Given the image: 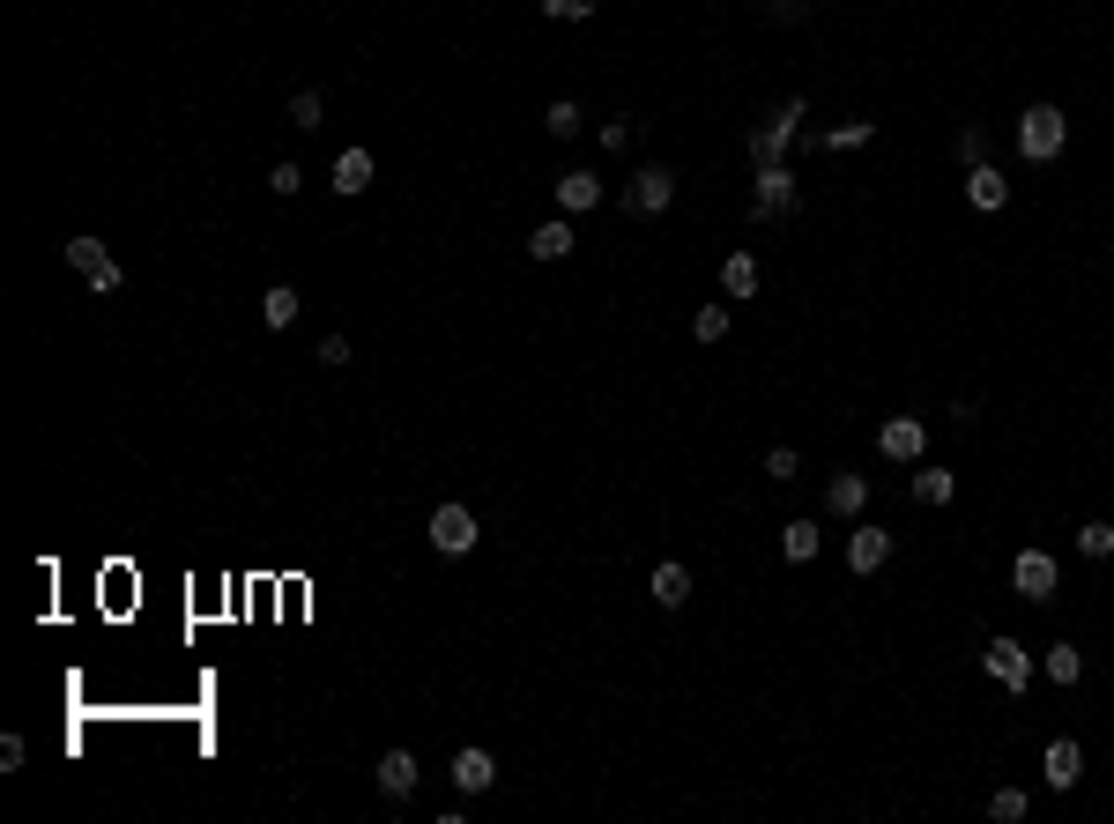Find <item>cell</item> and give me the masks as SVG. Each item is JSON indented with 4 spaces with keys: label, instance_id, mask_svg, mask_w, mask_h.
<instances>
[{
    "label": "cell",
    "instance_id": "cell-3",
    "mask_svg": "<svg viewBox=\"0 0 1114 824\" xmlns=\"http://www.w3.org/2000/svg\"><path fill=\"white\" fill-rule=\"evenodd\" d=\"M795 208H803L795 171H787V164H766V171H758V186H750V216H758V223H787Z\"/></svg>",
    "mask_w": 1114,
    "mask_h": 824
},
{
    "label": "cell",
    "instance_id": "cell-32",
    "mask_svg": "<svg viewBox=\"0 0 1114 824\" xmlns=\"http://www.w3.org/2000/svg\"><path fill=\"white\" fill-rule=\"evenodd\" d=\"M958 164H966V171L989 164V134H981V126H966V134H958Z\"/></svg>",
    "mask_w": 1114,
    "mask_h": 824
},
{
    "label": "cell",
    "instance_id": "cell-4",
    "mask_svg": "<svg viewBox=\"0 0 1114 824\" xmlns=\"http://www.w3.org/2000/svg\"><path fill=\"white\" fill-rule=\"evenodd\" d=\"M68 268H75V275L97 290V297H112V290L126 283V268H120V260H112L105 246H97V238H68Z\"/></svg>",
    "mask_w": 1114,
    "mask_h": 824
},
{
    "label": "cell",
    "instance_id": "cell-25",
    "mask_svg": "<svg viewBox=\"0 0 1114 824\" xmlns=\"http://www.w3.org/2000/svg\"><path fill=\"white\" fill-rule=\"evenodd\" d=\"M542 126H550L558 142H573V134H579V104H573V97H558V104L542 112Z\"/></svg>",
    "mask_w": 1114,
    "mask_h": 824
},
{
    "label": "cell",
    "instance_id": "cell-12",
    "mask_svg": "<svg viewBox=\"0 0 1114 824\" xmlns=\"http://www.w3.org/2000/svg\"><path fill=\"white\" fill-rule=\"evenodd\" d=\"M884 557H892V536H884V528H877V520H862V528H855V536H847V573H877V565H884Z\"/></svg>",
    "mask_w": 1114,
    "mask_h": 824
},
{
    "label": "cell",
    "instance_id": "cell-17",
    "mask_svg": "<svg viewBox=\"0 0 1114 824\" xmlns=\"http://www.w3.org/2000/svg\"><path fill=\"white\" fill-rule=\"evenodd\" d=\"M647 594H654L661 610H684V602H691V573H684V565H654Z\"/></svg>",
    "mask_w": 1114,
    "mask_h": 824
},
{
    "label": "cell",
    "instance_id": "cell-20",
    "mask_svg": "<svg viewBox=\"0 0 1114 824\" xmlns=\"http://www.w3.org/2000/svg\"><path fill=\"white\" fill-rule=\"evenodd\" d=\"M907 491H914V505H951V497H958V476H951V468H914Z\"/></svg>",
    "mask_w": 1114,
    "mask_h": 824
},
{
    "label": "cell",
    "instance_id": "cell-34",
    "mask_svg": "<svg viewBox=\"0 0 1114 824\" xmlns=\"http://www.w3.org/2000/svg\"><path fill=\"white\" fill-rule=\"evenodd\" d=\"M773 23L795 30V23H810V0H773Z\"/></svg>",
    "mask_w": 1114,
    "mask_h": 824
},
{
    "label": "cell",
    "instance_id": "cell-37",
    "mask_svg": "<svg viewBox=\"0 0 1114 824\" xmlns=\"http://www.w3.org/2000/svg\"><path fill=\"white\" fill-rule=\"evenodd\" d=\"M602 149H632V120H602Z\"/></svg>",
    "mask_w": 1114,
    "mask_h": 824
},
{
    "label": "cell",
    "instance_id": "cell-21",
    "mask_svg": "<svg viewBox=\"0 0 1114 824\" xmlns=\"http://www.w3.org/2000/svg\"><path fill=\"white\" fill-rule=\"evenodd\" d=\"M721 290L729 297H758V253H729L721 260Z\"/></svg>",
    "mask_w": 1114,
    "mask_h": 824
},
{
    "label": "cell",
    "instance_id": "cell-35",
    "mask_svg": "<svg viewBox=\"0 0 1114 824\" xmlns=\"http://www.w3.org/2000/svg\"><path fill=\"white\" fill-rule=\"evenodd\" d=\"M313 357H320V365H328V371H342V365H350V342H342V334H328V342H320Z\"/></svg>",
    "mask_w": 1114,
    "mask_h": 824
},
{
    "label": "cell",
    "instance_id": "cell-13",
    "mask_svg": "<svg viewBox=\"0 0 1114 824\" xmlns=\"http://www.w3.org/2000/svg\"><path fill=\"white\" fill-rule=\"evenodd\" d=\"M491 780H498V758H491V750H476V742H468V750H454V787H461V795H483Z\"/></svg>",
    "mask_w": 1114,
    "mask_h": 824
},
{
    "label": "cell",
    "instance_id": "cell-2",
    "mask_svg": "<svg viewBox=\"0 0 1114 824\" xmlns=\"http://www.w3.org/2000/svg\"><path fill=\"white\" fill-rule=\"evenodd\" d=\"M803 112H810L803 97H781V104L766 112V126L750 134V164H758V171H766V164H781V157H787V142H795V126H803Z\"/></svg>",
    "mask_w": 1114,
    "mask_h": 824
},
{
    "label": "cell",
    "instance_id": "cell-11",
    "mask_svg": "<svg viewBox=\"0 0 1114 824\" xmlns=\"http://www.w3.org/2000/svg\"><path fill=\"white\" fill-rule=\"evenodd\" d=\"M862 505H869V476L840 468V476L825 483V513H832V520H862Z\"/></svg>",
    "mask_w": 1114,
    "mask_h": 824
},
{
    "label": "cell",
    "instance_id": "cell-23",
    "mask_svg": "<svg viewBox=\"0 0 1114 824\" xmlns=\"http://www.w3.org/2000/svg\"><path fill=\"white\" fill-rule=\"evenodd\" d=\"M781 557H787V565H810V557H818V520H787V528H781Z\"/></svg>",
    "mask_w": 1114,
    "mask_h": 824
},
{
    "label": "cell",
    "instance_id": "cell-33",
    "mask_svg": "<svg viewBox=\"0 0 1114 824\" xmlns=\"http://www.w3.org/2000/svg\"><path fill=\"white\" fill-rule=\"evenodd\" d=\"M542 15H550V23H587L595 0H542Z\"/></svg>",
    "mask_w": 1114,
    "mask_h": 824
},
{
    "label": "cell",
    "instance_id": "cell-28",
    "mask_svg": "<svg viewBox=\"0 0 1114 824\" xmlns=\"http://www.w3.org/2000/svg\"><path fill=\"white\" fill-rule=\"evenodd\" d=\"M1048 676H1055V684H1077V676H1085V654H1077V647H1048Z\"/></svg>",
    "mask_w": 1114,
    "mask_h": 824
},
{
    "label": "cell",
    "instance_id": "cell-7",
    "mask_svg": "<svg viewBox=\"0 0 1114 824\" xmlns=\"http://www.w3.org/2000/svg\"><path fill=\"white\" fill-rule=\"evenodd\" d=\"M1011 587H1018L1026 602H1055L1063 573H1055V557H1048V550H1018V565H1011Z\"/></svg>",
    "mask_w": 1114,
    "mask_h": 824
},
{
    "label": "cell",
    "instance_id": "cell-18",
    "mask_svg": "<svg viewBox=\"0 0 1114 824\" xmlns=\"http://www.w3.org/2000/svg\"><path fill=\"white\" fill-rule=\"evenodd\" d=\"M328 186H334V194H365V186H371V149H342Z\"/></svg>",
    "mask_w": 1114,
    "mask_h": 824
},
{
    "label": "cell",
    "instance_id": "cell-14",
    "mask_svg": "<svg viewBox=\"0 0 1114 824\" xmlns=\"http://www.w3.org/2000/svg\"><path fill=\"white\" fill-rule=\"evenodd\" d=\"M966 201L981 208V216H995V208L1011 201V179H1003L995 164H974V171H966Z\"/></svg>",
    "mask_w": 1114,
    "mask_h": 824
},
{
    "label": "cell",
    "instance_id": "cell-36",
    "mask_svg": "<svg viewBox=\"0 0 1114 824\" xmlns=\"http://www.w3.org/2000/svg\"><path fill=\"white\" fill-rule=\"evenodd\" d=\"M268 186H276V194H283V201H290V194L305 186V171H297V164H276V171H268Z\"/></svg>",
    "mask_w": 1114,
    "mask_h": 824
},
{
    "label": "cell",
    "instance_id": "cell-31",
    "mask_svg": "<svg viewBox=\"0 0 1114 824\" xmlns=\"http://www.w3.org/2000/svg\"><path fill=\"white\" fill-rule=\"evenodd\" d=\"M766 476H773V483H795V476H803V454H795V446H773V454H766Z\"/></svg>",
    "mask_w": 1114,
    "mask_h": 824
},
{
    "label": "cell",
    "instance_id": "cell-27",
    "mask_svg": "<svg viewBox=\"0 0 1114 824\" xmlns=\"http://www.w3.org/2000/svg\"><path fill=\"white\" fill-rule=\"evenodd\" d=\"M691 334H699V342H721V334H729V305H699V312H691Z\"/></svg>",
    "mask_w": 1114,
    "mask_h": 824
},
{
    "label": "cell",
    "instance_id": "cell-26",
    "mask_svg": "<svg viewBox=\"0 0 1114 824\" xmlns=\"http://www.w3.org/2000/svg\"><path fill=\"white\" fill-rule=\"evenodd\" d=\"M1077 550H1085V557H1114V528L1107 520H1085V528H1077Z\"/></svg>",
    "mask_w": 1114,
    "mask_h": 824
},
{
    "label": "cell",
    "instance_id": "cell-8",
    "mask_svg": "<svg viewBox=\"0 0 1114 824\" xmlns=\"http://www.w3.org/2000/svg\"><path fill=\"white\" fill-rule=\"evenodd\" d=\"M921 446H929V423H921V416H892V423L877 431V454H884V460H907V468H914Z\"/></svg>",
    "mask_w": 1114,
    "mask_h": 824
},
{
    "label": "cell",
    "instance_id": "cell-10",
    "mask_svg": "<svg viewBox=\"0 0 1114 824\" xmlns=\"http://www.w3.org/2000/svg\"><path fill=\"white\" fill-rule=\"evenodd\" d=\"M981 668H989L1003 691H1026V684H1032V661H1026V647H1018V639H989Z\"/></svg>",
    "mask_w": 1114,
    "mask_h": 824
},
{
    "label": "cell",
    "instance_id": "cell-9",
    "mask_svg": "<svg viewBox=\"0 0 1114 824\" xmlns=\"http://www.w3.org/2000/svg\"><path fill=\"white\" fill-rule=\"evenodd\" d=\"M1040 780L1055 787V795H1070V787L1085 780V750H1077L1070 736H1055L1048 750H1040Z\"/></svg>",
    "mask_w": 1114,
    "mask_h": 824
},
{
    "label": "cell",
    "instance_id": "cell-24",
    "mask_svg": "<svg viewBox=\"0 0 1114 824\" xmlns=\"http://www.w3.org/2000/svg\"><path fill=\"white\" fill-rule=\"evenodd\" d=\"M320 120H328V104H320V89H297V97H290V126H305V134H313V126H320Z\"/></svg>",
    "mask_w": 1114,
    "mask_h": 824
},
{
    "label": "cell",
    "instance_id": "cell-5",
    "mask_svg": "<svg viewBox=\"0 0 1114 824\" xmlns=\"http://www.w3.org/2000/svg\"><path fill=\"white\" fill-rule=\"evenodd\" d=\"M669 201H676V171H669V164H639V171H632V186H624V208H632V216H661Z\"/></svg>",
    "mask_w": 1114,
    "mask_h": 824
},
{
    "label": "cell",
    "instance_id": "cell-19",
    "mask_svg": "<svg viewBox=\"0 0 1114 824\" xmlns=\"http://www.w3.org/2000/svg\"><path fill=\"white\" fill-rule=\"evenodd\" d=\"M528 253H536V260H565V253H573V223H565V216L536 223V231H528Z\"/></svg>",
    "mask_w": 1114,
    "mask_h": 824
},
{
    "label": "cell",
    "instance_id": "cell-16",
    "mask_svg": "<svg viewBox=\"0 0 1114 824\" xmlns=\"http://www.w3.org/2000/svg\"><path fill=\"white\" fill-rule=\"evenodd\" d=\"M558 208H565V216L602 208V179H595V171H565V179H558Z\"/></svg>",
    "mask_w": 1114,
    "mask_h": 824
},
{
    "label": "cell",
    "instance_id": "cell-15",
    "mask_svg": "<svg viewBox=\"0 0 1114 824\" xmlns=\"http://www.w3.org/2000/svg\"><path fill=\"white\" fill-rule=\"evenodd\" d=\"M371 780H379V795H394V802H402V795L416 787V750H387V758L371 765Z\"/></svg>",
    "mask_w": 1114,
    "mask_h": 824
},
{
    "label": "cell",
    "instance_id": "cell-29",
    "mask_svg": "<svg viewBox=\"0 0 1114 824\" xmlns=\"http://www.w3.org/2000/svg\"><path fill=\"white\" fill-rule=\"evenodd\" d=\"M989 817H995V824H1018V817H1026V787H995Z\"/></svg>",
    "mask_w": 1114,
    "mask_h": 824
},
{
    "label": "cell",
    "instance_id": "cell-30",
    "mask_svg": "<svg viewBox=\"0 0 1114 824\" xmlns=\"http://www.w3.org/2000/svg\"><path fill=\"white\" fill-rule=\"evenodd\" d=\"M869 134H877L869 120H847V126H832V134H818V142H825V149H862Z\"/></svg>",
    "mask_w": 1114,
    "mask_h": 824
},
{
    "label": "cell",
    "instance_id": "cell-22",
    "mask_svg": "<svg viewBox=\"0 0 1114 824\" xmlns=\"http://www.w3.org/2000/svg\"><path fill=\"white\" fill-rule=\"evenodd\" d=\"M297 312H305V297H297V290H290V283H276V290H268V297H260V320H268V328H276V334H283L290 320H297Z\"/></svg>",
    "mask_w": 1114,
    "mask_h": 824
},
{
    "label": "cell",
    "instance_id": "cell-6",
    "mask_svg": "<svg viewBox=\"0 0 1114 824\" xmlns=\"http://www.w3.org/2000/svg\"><path fill=\"white\" fill-rule=\"evenodd\" d=\"M476 536H483V528H476L468 505H439V513H431V550H439V557H468Z\"/></svg>",
    "mask_w": 1114,
    "mask_h": 824
},
{
    "label": "cell",
    "instance_id": "cell-1",
    "mask_svg": "<svg viewBox=\"0 0 1114 824\" xmlns=\"http://www.w3.org/2000/svg\"><path fill=\"white\" fill-rule=\"evenodd\" d=\"M1063 142H1070V120H1063L1055 104H1026V112H1018V157H1026V164H1055Z\"/></svg>",
    "mask_w": 1114,
    "mask_h": 824
}]
</instances>
